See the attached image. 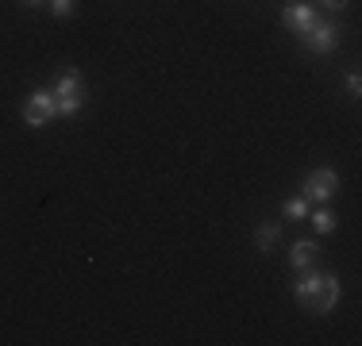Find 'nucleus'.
I'll return each mask as SVG.
<instances>
[{"instance_id":"f257e3e1","label":"nucleus","mask_w":362,"mask_h":346,"mask_svg":"<svg viewBox=\"0 0 362 346\" xmlns=\"http://www.w3.org/2000/svg\"><path fill=\"white\" fill-rule=\"evenodd\" d=\"M50 93H54L58 116H77V112L85 108V77H81V69H62Z\"/></svg>"},{"instance_id":"f03ea898","label":"nucleus","mask_w":362,"mask_h":346,"mask_svg":"<svg viewBox=\"0 0 362 346\" xmlns=\"http://www.w3.org/2000/svg\"><path fill=\"white\" fill-rule=\"evenodd\" d=\"M339 297H343L339 277L320 273V277H316V285H313V292H308V300H305V308L313 311V316H327V311L339 304Z\"/></svg>"},{"instance_id":"7ed1b4c3","label":"nucleus","mask_w":362,"mask_h":346,"mask_svg":"<svg viewBox=\"0 0 362 346\" xmlns=\"http://www.w3.org/2000/svg\"><path fill=\"white\" fill-rule=\"evenodd\" d=\"M335 189H339V173H335L332 166H320V169H313V173L305 177L300 193H305V201L324 204V201H332V196H335Z\"/></svg>"},{"instance_id":"20e7f679","label":"nucleus","mask_w":362,"mask_h":346,"mask_svg":"<svg viewBox=\"0 0 362 346\" xmlns=\"http://www.w3.org/2000/svg\"><path fill=\"white\" fill-rule=\"evenodd\" d=\"M297 39L308 47V54H332L335 42H339V28H335L332 20H316L313 28H308L305 35H297Z\"/></svg>"},{"instance_id":"39448f33","label":"nucleus","mask_w":362,"mask_h":346,"mask_svg":"<svg viewBox=\"0 0 362 346\" xmlns=\"http://www.w3.org/2000/svg\"><path fill=\"white\" fill-rule=\"evenodd\" d=\"M54 116H58V108H54V93L50 89H35L28 97V104H23V119H28V127H47Z\"/></svg>"},{"instance_id":"423d86ee","label":"nucleus","mask_w":362,"mask_h":346,"mask_svg":"<svg viewBox=\"0 0 362 346\" xmlns=\"http://www.w3.org/2000/svg\"><path fill=\"white\" fill-rule=\"evenodd\" d=\"M316 20H320V12H316L313 4H289L286 12H281V28L293 31V35H305Z\"/></svg>"},{"instance_id":"0eeeda50","label":"nucleus","mask_w":362,"mask_h":346,"mask_svg":"<svg viewBox=\"0 0 362 346\" xmlns=\"http://www.w3.org/2000/svg\"><path fill=\"white\" fill-rule=\"evenodd\" d=\"M313 262H316V242L297 239V242L289 246V266H293V270H308Z\"/></svg>"},{"instance_id":"6e6552de","label":"nucleus","mask_w":362,"mask_h":346,"mask_svg":"<svg viewBox=\"0 0 362 346\" xmlns=\"http://www.w3.org/2000/svg\"><path fill=\"white\" fill-rule=\"evenodd\" d=\"M278 239H281V227H278V223H262V227L255 231V246L262 250V254H266V250H274V242H278Z\"/></svg>"},{"instance_id":"1a4fd4ad","label":"nucleus","mask_w":362,"mask_h":346,"mask_svg":"<svg viewBox=\"0 0 362 346\" xmlns=\"http://www.w3.org/2000/svg\"><path fill=\"white\" fill-rule=\"evenodd\" d=\"M308 215H313V227L320 231V235L335 231V212H332V208H316V212H308Z\"/></svg>"},{"instance_id":"9d476101","label":"nucleus","mask_w":362,"mask_h":346,"mask_svg":"<svg viewBox=\"0 0 362 346\" xmlns=\"http://www.w3.org/2000/svg\"><path fill=\"white\" fill-rule=\"evenodd\" d=\"M281 212H286L293 223H300V220H308V201H305V196H293V201H286Z\"/></svg>"},{"instance_id":"9b49d317","label":"nucleus","mask_w":362,"mask_h":346,"mask_svg":"<svg viewBox=\"0 0 362 346\" xmlns=\"http://www.w3.org/2000/svg\"><path fill=\"white\" fill-rule=\"evenodd\" d=\"M50 12H54L58 20H62V16H70V12H74V0H50Z\"/></svg>"},{"instance_id":"f8f14e48","label":"nucleus","mask_w":362,"mask_h":346,"mask_svg":"<svg viewBox=\"0 0 362 346\" xmlns=\"http://www.w3.org/2000/svg\"><path fill=\"white\" fill-rule=\"evenodd\" d=\"M358 93H362V77L355 69V73H347V97H358Z\"/></svg>"},{"instance_id":"ddd939ff","label":"nucleus","mask_w":362,"mask_h":346,"mask_svg":"<svg viewBox=\"0 0 362 346\" xmlns=\"http://www.w3.org/2000/svg\"><path fill=\"white\" fill-rule=\"evenodd\" d=\"M320 4H324V8H332V12H335V8H343L347 0H320Z\"/></svg>"},{"instance_id":"4468645a","label":"nucleus","mask_w":362,"mask_h":346,"mask_svg":"<svg viewBox=\"0 0 362 346\" xmlns=\"http://www.w3.org/2000/svg\"><path fill=\"white\" fill-rule=\"evenodd\" d=\"M23 4H28V8H39V4H42V0H23Z\"/></svg>"}]
</instances>
